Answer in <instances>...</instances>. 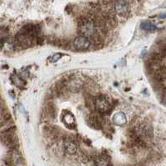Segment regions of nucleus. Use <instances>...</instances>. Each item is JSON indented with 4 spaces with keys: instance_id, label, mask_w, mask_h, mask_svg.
Listing matches in <instances>:
<instances>
[{
    "instance_id": "obj_15",
    "label": "nucleus",
    "mask_w": 166,
    "mask_h": 166,
    "mask_svg": "<svg viewBox=\"0 0 166 166\" xmlns=\"http://www.w3.org/2000/svg\"><path fill=\"white\" fill-rule=\"evenodd\" d=\"M159 18H166V13H164V14H162V15H159Z\"/></svg>"
},
{
    "instance_id": "obj_5",
    "label": "nucleus",
    "mask_w": 166,
    "mask_h": 166,
    "mask_svg": "<svg viewBox=\"0 0 166 166\" xmlns=\"http://www.w3.org/2000/svg\"><path fill=\"white\" fill-rule=\"evenodd\" d=\"M135 131L136 133L139 136L141 137H145V138H151L153 137L154 132L152 127L148 124V123H141V125L138 128V131L135 129Z\"/></svg>"
},
{
    "instance_id": "obj_7",
    "label": "nucleus",
    "mask_w": 166,
    "mask_h": 166,
    "mask_svg": "<svg viewBox=\"0 0 166 166\" xmlns=\"http://www.w3.org/2000/svg\"><path fill=\"white\" fill-rule=\"evenodd\" d=\"M63 149L68 154H74L77 151V147L72 140H66L63 144Z\"/></svg>"
},
{
    "instance_id": "obj_8",
    "label": "nucleus",
    "mask_w": 166,
    "mask_h": 166,
    "mask_svg": "<svg viewBox=\"0 0 166 166\" xmlns=\"http://www.w3.org/2000/svg\"><path fill=\"white\" fill-rule=\"evenodd\" d=\"M45 113L47 117H48L50 119H53L56 117V114H57V109L56 107L53 104H48L45 108Z\"/></svg>"
},
{
    "instance_id": "obj_9",
    "label": "nucleus",
    "mask_w": 166,
    "mask_h": 166,
    "mask_svg": "<svg viewBox=\"0 0 166 166\" xmlns=\"http://www.w3.org/2000/svg\"><path fill=\"white\" fill-rule=\"evenodd\" d=\"M113 121L118 125H123L126 123V118L123 113H117L113 117Z\"/></svg>"
},
{
    "instance_id": "obj_4",
    "label": "nucleus",
    "mask_w": 166,
    "mask_h": 166,
    "mask_svg": "<svg viewBox=\"0 0 166 166\" xmlns=\"http://www.w3.org/2000/svg\"><path fill=\"white\" fill-rule=\"evenodd\" d=\"M102 115L100 114H92L87 117V123L88 124L95 129H100L102 128Z\"/></svg>"
},
{
    "instance_id": "obj_2",
    "label": "nucleus",
    "mask_w": 166,
    "mask_h": 166,
    "mask_svg": "<svg viewBox=\"0 0 166 166\" xmlns=\"http://www.w3.org/2000/svg\"><path fill=\"white\" fill-rule=\"evenodd\" d=\"M78 26L80 33L83 34L82 36H85L87 38L92 37L95 33V23L91 20H88L87 18L80 19Z\"/></svg>"
},
{
    "instance_id": "obj_6",
    "label": "nucleus",
    "mask_w": 166,
    "mask_h": 166,
    "mask_svg": "<svg viewBox=\"0 0 166 166\" xmlns=\"http://www.w3.org/2000/svg\"><path fill=\"white\" fill-rule=\"evenodd\" d=\"M115 10L118 14L124 16L128 13V4L123 0L116 1L115 4Z\"/></svg>"
},
{
    "instance_id": "obj_14",
    "label": "nucleus",
    "mask_w": 166,
    "mask_h": 166,
    "mask_svg": "<svg viewBox=\"0 0 166 166\" xmlns=\"http://www.w3.org/2000/svg\"><path fill=\"white\" fill-rule=\"evenodd\" d=\"M161 84L162 85H163V88H165L166 90V78L165 79H164L161 81Z\"/></svg>"
},
{
    "instance_id": "obj_3",
    "label": "nucleus",
    "mask_w": 166,
    "mask_h": 166,
    "mask_svg": "<svg viewBox=\"0 0 166 166\" xmlns=\"http://www.w3.org/2000/svg\"><path fill=\"white\" fill-rule=\"evenodd\" d=\"M91 41L85 36H78L73 41V46L79 51L87 50L91 46Z\"/></svg>"
},
{
    "instance_id": "obj_10",
    "label": "nucleus",
    "mask_w": 166,
    "mask_h": 166,
    "mask_svg": "<svg viewBox=\"0 0 166 166\" xmlns=\"http://www.w3.org/2000/svg\"><path fill=\"white\" fill-rule=\"evenodd\" d=\"M110 165V157L106 154H102L96 159L97 166H109Z\"/></svg>"
},
{
    "instance_id": "obj_13",
    "label": "nucleus",
    "mask_w": 166,
    "mask_h": 166,
    "mask_svg": "<svg viewBox=\"0 0 166 166\" xmlns=\"http://www.w3.org/2000/svg\"><path fill=\"white\" fill-rule=\"evenodd\" d=\"M62 56V54H54V55L52 57L51 60H52V62H57V61H58V59H61Z\"/></svg>"
},
{
    "instance_id": "obj_11",
    "label": "nucleus",
    "mask_w": 166,
    "mask_h": 166,
    "mask_svg": "<svg viewBox=\"0 0 166 166\" xmlns=\"http://www.w3.org/2000/svg\"><path fill=\"white\" fill-rule=\"evenodd\" d=\"M141 29L145 31H153L157 29V27L153 24L151 22L144 21L141 24Z\"/></svg>"
},
{
    "instance_id": "obj_1",
    "label": "nucleus",
    "mask_w": 166,
    "mask_h": 166,
    "mask_svg": "<svg viewBox=\"0 0 166 166\" xmlns=\"http://www.w3.org/2000/svg\"><path fill=\"white\" fill-rule=\"evenodd\" d=\"M95 108L100 115H108L112 111L111 104L108 100L107 97L103 94L95 98Z\"/></svg>"
},
{
    "instance_id": "obj_12",
    "label": "nucleus",
    "mask_w": 166,
    "mask_h": 166,
    "mask_svg": "<svg viewBox=\"0 0 166 166\" xmlns=\"http://www.w3.org/2000/svg\"><path fill=\"white\" fill-rule=\"evenodd\" d=\"M64 123H66V126H70L72 123H74V117L71 114H68L65 116V119H64Z\"/></svg>"
}]
</instances>
